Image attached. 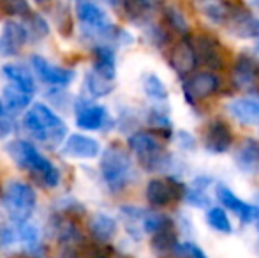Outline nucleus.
<instances>
[{
  "mask_svg": "<svg viewBox=\"0 0 259 258\" xmlns=\"http://www.w3.org/2000/svg\"><path fill=\"white\" fill-rule=\"evenodd\" d=\"M7 152H9L11 159L18 166L28 170L32 173V177L41 186L46 188L58 186V182H60V172H58V168L48 158H45L32 143H28L25 140L13 141V143L7 145Z\"/></svg>",
  "mask_w": 259,
  "mask_h": 258,
  "instance_id": "obj_1",
  "label": "nucleus"
},
{
  "mask_svg": "<svg viewBox=\"0 0 259 258\" xmlns=\"http://www.w3.org/2000/svg\"><path fill=\"white\" fill-rule=\"evenodd\" d=\"M23 124L27 131H30V134H34L41 143L48 145V147L60 145L65 134H67V128H65L64 121L55 114L52 108H48L42 103L34 104L27 112Z\"/></svg>",
  "mask_w": 259,
  "mask_h": 258,
  "instance_id": "obj_2",
  "label": "nucleus"
},
{
  "mask_svg": "<svg viewBox=\"0 0 259 258\" xmlns=\"http://www.w3.org/2000/svg\"><path fill=\"white\" fill-rule=\"evenodd\" d=\"M129 149L138 156L141 166L148 172H164L173 166V158L169 152L164 151L159 136L150 131H138L131 134Z\"/></svg>",
  "mask_w": 259,
  "mask_h": 258,
  "instance_id": "obj_3",
  "label": "nucleus"
},
{
  "mask_svg": "<svg viewBox=\"0 0 259 258\" xmlns=\"http://www.w3.org/2000/svg\"><path fill=\"white\" fill-rule=\"evenodd\" d=\"M101 175L111 191H122L134 179V165L129 152L120 145H111L101 158Z\"/></svg>",
  "mask_w": 259,
  "mask_h": 258,
  "instance_id": "obj_4",
  "label": "nucleus"
},
{
  "mask_svg": "<svg viewBox=\"0 0 259 258\" xmlns=\"http://www.w3.org/2000/svg\"><path fill=\"white\" fill-rule=\"evenodd\" d=\"M2 202L11 219L21 225L32 216L37 198L30 184L21 182V180H11L4 188Z\"/></svg>",
  "mask_w": 259,
  "mask_h": 258,
  "instance_id": "obj_5",
  "label": "nucleus"
},
{
  "mask_svg": "<svg viewBox=\"0 0 259 258\" xmlns=\"http://www.w3.org/2000/svg\"><path fill=\"white\" fill-rule=\"evenodd\" d=\"M76 13H78L79 23L83 25V28H85L89 35L113 39L115 27L109 23L108 14L97 4L90 2V0H81L78 4V7H76Z\"/></svg>",
  "mask_w": 259,
  "mask_h": 258,
  "instance_id": "obj_6",
  "label": "nucleus"
},
{
  "mask_svg": "<svg viewBox=\"0 0 259 258\" xmlns=\"http://www.w3.org/2000/svg\"><path fill=\"white\" fill-rule=\"evenodd\" d=\"M196 7L208 21L215 25L233 23L247 14L243 4L238 0H196Z\"/></svg>",
  "mask_w": 259,
  "mask_h": 258,
  "instance_id": "obj_7",
  "label": "nucleus"
},
{
  "mask_svg": "<svg viewBox=\"0 0 259 258\" xmlns=\"http://www.w3.org/2000/svg\"><path fill=\"white\" fill-rule=\"evenodd\" d=\"M185 186L175 177L169 179H152L147 184L145 196L152 207H167L175 200L184 198Z\"/></svg>",
  "mask_w": 259,
  "mask_h": 258,
  "instance_id": "obj_8",
  "label": "nucleus"
},
{
  "mask_svg": "<svg viewBox=\"0 0 259 258\" xmlns=\"http://www.w3.org/2000/svg\"><path fill=\"white\" fill-rule=\"evenodd\" d=\"M221 87V80L210 71H201L192 75L191 78H187L182 85L184 90L185 101H187L191 106H196L198 101H203L206 97L213 96L215 92Z\"/></svg>",
  "mask_w": 259,
  "mask_h": 258,
  "instance_id": "obj_9",
  "label": "nucleus"
},
{
  "mask_svg": "<svg viewBox=\"0 0 259 258\" xmlns=\"http://www.w3.org/2000/svg\"><path fill=\"white\" fill-rule=\"evenodd\" d=\"M233 85L242 90H259V62L252 55L242 53L231 71Z\"/></svg>",
  "mask_w": 259,
  "mask_h": 258,
  "instance_id": "obj_10",
  "label": "nucleus"
},
{
  "mask_svg": "<svg viewBox=\"0 0 259 258\" xmlns=\"http://www.w3.org/2000/svg\"><path fill=\"white\" fill-rule=\"evenodd\" d=\"M203 145L211 154H224L233 145V133L229 126L221 119H213L208 122L203 133Z\"/></svg>",
  "mask_w": 259,
  "mask_h": 258,
  "instance_id": "obj_11",
  "label": "nucleus"
},
{
  "mask_svg": "<svg viewBox=\"0 0 259 258\" xmlns=\"http://www.w3.org/2000/svg\"><path fill=\"white\" fill-rule=\"evenodd\" d=\"M28 39V30L18 21H6L0 30V55L14 57L21 52Z\"/></svg>",
  "mask_w": 259,
  "mask_h": 258,
  "instance_id": "obj_12",
  "label": "nucleus"
},
{
  "mask_svg": "<svg viewBox=\"0 0 259 258\" xmlns=\"http://www.w3.org/2000/svg\"><path fill=\"white\" fill-rule=\"evenodd\" d=\"M191 45L198 62H203L210 69L222 67V48L215 38L208 34H198L191 38Z\"/></svg>",
  "mask_w": 259,
  "mask_h": 258,
  "instance_id": "obj_13",
  "label": "nucleus"
},
{
  "mask_svg": "<svg viewBox=\"0 0 259 258\" xmlns=\"http://www.w3.org/2000/svg\"><path fill=\"white\" fill-rule=\"evenodd\" d=\"M30 64L42 82L50 83V85H55V87H67L76 76L74 71H71V69L58 67V65L52 64L50 60H46L45 57H39V55L32 57Z\"/></svg>",
  "mask_w": 259,
  "mask_h": 258,
  "instance_id": "obj_14",
  "label": "nucleus"
},
{
  "mask_svg": "<svg viewBox=\"0 0 259 258\" xmlns=\"http://www.w3.org/2000/svg\"><path fill=\"white\" fill-rule=\"evenodd\" d=\"M217 198L226 209L235 212L242 223H252V221H256L259 217V207H254V205H250V203H245L243 200H240L238 196L233 193L228 186H224V184L217 186Z\"/></svg>",
  "mask_w": 259,
  "mask_h": 258,
  "instance_id": "obj_15",
  "label": "nucleus"
},
{
  "mask_svg": "<svg viewBox=\"0 0 259 258\" xmlns=\"http://www.w3.org/2000/svg\"><path fill=\"white\" fill-rule=\"evenodd\" d=\"M236 166L245 175H259V141L256 138H243L235 151Z\"/></svg>",
  "mask_w": 259,
  "mask_h": 258,
  "instance_id": "obj_16",
  "label": "nucleus"
},
{
  "mask_svg": "<svg viewBox=\"0 0 259 258\" xmlns=\"http://www.w3.org/2000/svg\"><path fill=\"white\" fill-rule=\"evenodd\" d=\"M228 114L242 126H259V99L236 97L226 104Z\"/></svg>",
  "mask_w": 259,
  "mask_h": 258,
  "instance_id": "obj_17",
  "label": "nucleus"
},
{
  "mask_svg": "<svg viewBox=\"0 0 259 258\" xmlns=\"http://www.w3.org/2000/svg\"><path fill=\"white\" fill-rule=\"evenodd\" d=\"M169 64H171V67L175 69V72H177L178 76H182V78H185V76L194 71V67L198 65V59H196V53H194V50H192L191 38H189V35H185V38L173 48L171 57H169Z\"/></svg>",
  "mask_w": 259,
  "mask_h": 258,
  "instance_id": "obj_18",
  "label": "nucleus"
},
{
  "mask_svg": "<svg viewBox=\"0 0 259 258\" xmlns=\"http://www.w3.org/2000/svg\"><path fill=\"white\" fill-rule=\"evenodd\" d=\"M64 152L71 158L79 159H92L97 158L101 152V145L96 138L87 136V134H71L65 140Z\"/></svg>",
  "mask_w": 259,
  "mask_h": 258,
  "instance_id": "obj_19",
  "label": "nucleus"
},
{
  "mask_svg": "<svg viewBox=\"0 0 259 258\" xmlns=\"http://www.w3.org/2000/svg\"><path fill=\"white\" fill-rule=\"evenodd\" d=\"M108 122V110L101 104H83L76 114V124L81 129L97 131Z\"/></svg>",
  "mask_w": 259,
  "mask_h": 258,
  "instance_id": "obj_20",
  "label": "nucleus"
},
{
  "mask_svg": "<svg viewBox=\"0 0 259 258\" xmlns=\"http://www.w3.org/2000/svg\"><path fill=\"white\" fill-rule=\"evenodd\" d=\"M2 71L16 89L23 90V92H27V94H34L35 82H34V78H32V72L28 71L27 67L16 65V64H7V65H4Z\"/></svg>",
  "mask_w": 259,
  "mask_h": 258,
  "instance_id": "obj_21",
  "label": "nucleus"
},
{
  "mask_svg": "<svg viewBox=\"0 0 259 258\" xmlns=\"http://www.w3.org/2000/svg\"><path fill=\"white\" fill-rule=\"evenodd\" d=\"M90 234L97 242H108L116 234V221L108 214H96L90 221Z\"/></svg>",
  "mask_w": 259,
  "mask_h": 258,
  "instance_id": "obj_22",
  "label": "nucleus"
},
{
  "mask_svg": "<svg viewBox=\"0 0 259 258\" xmlns=\"http://www.w3.org/2000/svg\"><path fill=\"white\" fill-rule=\"evenodd\" d=\"M96 60H94V71H97L99 75H103L108 80H115L116 75V59L115 52L109 46H97L96 52Z\"/></svg>",
  "mask_w": 259,
  "mask_h": 258,
  "instance_id": "obj_23",
  "label": "nucleus"
},
{
  "mask_svg": "<svg viewBox=\"0 0 259 258\" xmlns=\"http://www.w3.org/2000/svg\"><path fill=\"white\" fill-rule=\"evenodd\" d=\"M177 244H178V235H177V232H175L173 225L155 232L154 237H152V249H154L157 255L173 253L175 248H177Z\"/></svg>",
  "mask_w": 259,
  "mask_h": 258,
  "instance_id": "obj_24",
  "label": "nucleus"
},
{
  "mask_svg": "<svg viewBox=\"0 0 259 258\" xmlns=\"http://www.w3.org/2000/svg\"><path fill=\"white\" fill-rule=\"evenodd\" d=\"M231 34L240 39H259V18L249 13L231 23Z\"/></svg>",
  "mask_w": 259,
  "mask_h": 258,
  "instance_id": "obj_25",
  "label": "nucleus"
},
{
  "mask_svg": "<svg viewBox=\"0 0 259 258\" xmlns=\"http://www.w3.org/2000/svg\"><path fill=\"white\" fill-rule=\"evenodd\" d=\"M18 239H20V242L25 246V249H27V253L30 256L39 258L42 255L41 241H39V232L34 225L21 223L20 230H18Z\"/></svg>",
  "mask_w": 259,
  "mask_h": 258,
  "instance_id": "obj_26",
  "label": "nucleus"
},
{
  "mask_svg": "<svg viewBox=\"0 0 259 258\" xmlns=\"http://www.w3.org/2000/svg\"><path fill=\"white\" fill-rule=\"evenodd\" d=\"M85 87L94 97H103V96H108L115 90V83L113 80H108L104 78L103 75H99L97 71H89L85 76Z\"/></svg>",
  "mask_w": 259,
  "mask_h": 258,
  "instance_id": "obj_27",
  "label": "nucleus"
},
{
  "mask_svg": "<svg viewBox=\"0 0 259 258\" xmlns=\"http://www.w3.org/2000/svg\"><path fill=\"white\" fill-rule=\"evenodd\" d=\"M147 121H148V124L154 128L155 133L160 134V136L169 138L171 133H173V122H171L169 115H167V112L160 110V108H152V110L148 112Z\"/></svg>",
  "mask_w": 259,
  "mask_h": 258,
  "instance_id": "obj_28",
  "label": "nucleus"
},
{
  "mask_svg": "<svg viewBox=\"0 0 259 258\" xmlns=\"http://www.w3.org/2000/svg\"><path fill=\"white\" fill-rule=\"evenodd\" d=\"M143 90L150 99L157 101V103H162L167 99V89L162 83V80L159 78L154 72H148L143 76Z\"/></svg>",
  "mask_w": 259,
  "mask_h": 258,
  "instance_id": "obj_29",
  "label": "nucleus"
},
{
  "mask_svg": "<svg viewBox=\"0 0 259 258\" xmlns=\"http://www.w3.org/2000/svg\"><path fill=\"white\" fill-rule=\"evenodd\" d=\"M4 101H6V104L13 112L25 110V108L30 104L32 94L23 92V90L16 89V87H6V89H4Z\"/></svg>",
  "mask_w": 259,
  "mask_h": 258,
  "instance_id": "obj_30",
  "label": "nucleus"
},
{
  "mask_svg": "<svg viewBox=\"0 0 259 258\" xmlns=\"http://www.w3.org/2000/svg\"><path fill=\"white\" fill-rule=\"evenodd\" d=\"M164 16H166V23L173 28L175 32H178L180 35H189V21L185 18V14L178 9L177 6H167L164 11Z\"/></svg>",
  "mask_w": 259,
  "mask_h": 258,
  "instance_id": "obj_31",
  "label": "nucleus"
},
{
  "mask_svg": "<svg viewBox=\"0 0 259 258\" xmlns=\"http://www.w3.org/2000/svg\"><path fill=\"white\" fill-rule=\"evenodd\" d=\"M206 221L213 230L221 232V234H231L233 230L231 221H229L228 214L222 207H211L206 214Z\"/></svg>",
  "mask_w": 259,
  "mask_h": 258,
  "instance_id": "obj_32",
  "label": "nucleus"
},
{
  "mask_svg": "<svg viewBox=\"0 0 259 258\" xmlns=\"http://www.w3.org/2000/svg\"><path fill=\"white\" fill-rule=\"evenodd\" d=\"M169 225H173V221H171L169 217L164 216V214H157V212H145L143 221H141V228L152 235H154L155 232L162 230V228L169 227Z\"/></svg>",
  "mask_w": 259,
  "mask_h": 258,
  "instance_id": "obj_33",
  "label": "nucleus"
},
{
  "mask_svg": "<svg viewBox=\"0 0 259 258\" xmlns=\"http://www.w3.org/2000/svg\"><path fill=\"white\" fill-rule=\"evenodd\" d=\"M184 200L192 207H198V209H206L210 205V196L206 195V190L198 188L192 184V188H185Z\"/></svg>",
  "mask_w": 259,
  "mask_h": 258,
  "instance_id": "obj_34",
  "label": "nucleus"
},
{
  "mask_svg": "<svg viewBox=\"0 0 259 258\" xmlns=\"http://www.w3.org/2000/svg\"><path fill=\"white\" fill-rule=\"evenodd\" d=\"M0 9L6 14H13V16L30 14V7H28L27 0H0Z\"/></svg>",
  "mask_w": 259,
  "mask_h": 258,
  "instance_id": "obj_35",
  "label": "nucleus"
},
{
  "mask_svg": "<svg viewBox=\"0 0 259 258\" xmlns=\"http://www.w3.org/2000/svg\"><path fill=\"white\" fill-rule=\"evenodd\" d=\"M173 253L182 258H208L205 255V251H203L199 246H196L194 242H184V244L178 242Z\"/></svg>",
  "mask_w": 259,
  "mask_h": 258,
  "instance_id": "obj_36",
  "label": "nucleus"
},
{
  "mask_svg": "<svg viewBox=\"0 0 259 258\" xmlns=\"http://www.w3.org/2000/svg\"><path fill=\"white\" fill-rule=\"evenodd\" d=\"M30 30L35 32L37 38H45V35H48L50 28L42 16H39V14H30Z\"/></svg>",
  "mask_w": 259,
  "mask_h": 258,
  "instance_id": "obj_37",
  "label": "nucleus"
},
{
  "mask_svg": "<svg viewBox=\"0 0 259 258\" xmlns=\"http://www.w3.org/2000/svg\"><path fill=\"white\" fill-rule=\"evenodd\" d=\"M177 138H178V145H180L184 151H194L196 149V140L189 131H178Z\"/></svg>",
  "mask_w": 259,
  "mask_h": 258,
  "instance_id": "obj_38",
  "label": "nucleus"
},
{
  "mask_svg": "<svg viewBox=\"0 0 259 258\" xmlns=\"http://www.w3.org/2000/svg\"><path fill=\"white\" fill-rule=\"evenodd\" d=\"M79 258H108V256H106V253L103 251V249L96 248V249H89V251H85Z\"/></svg>",
  "mask_w": 259,
  "mask_h": 258,
  "instance_id": "obj_39",
  "label": "nucleus"
},
{
  "mask_svg": "<svg viewBox=\"0 0 259 258\" xmlns=\"http://www.w3.org/2000/svg\"><path fill=\"white\" fill-rule=\"evenodd\" d=\"M138 2L143 7H152V6H157L159 2H162V0H138Z\"/></svg>",
  "mask_w": 259,
  "mask_h": 258,
  "instance_id": "obj_40",
  "label": "nucleus"
},
{
  "mask_svg": "<svg viewBox=\"0 0 259 258\" xmlns=\"http://www.w3.org/2000/svg\"><path fill=\"white\" fill-rule=\"evenodd\" d=\"M106 2H108L109 6H113V7H118V6H122L125 0H106Z\"/></svg>",
  "mask_w": 259,
  "mask_h": 258,
  "instance_id": "obj_41",
  "label": "nucleus"
},
{
  "mask_svg": "<svg viewBox=\"0 0 259 258\" xmlns=\"http://www.w3.org/2000/svg\"><path fill=\"white\" fill-rule=\"evenodd\" d=\"M34 2H37V4H46V2H50V0H34Z\"/></svg>",
  "mask_w": 259,
  "mask_h": 258,
  "instance_id": "obj_42",
  "label": "nucleus"
},
{
  "mask_svg": "<svg viewBox=\"0 0 259 258\" xmlns=\"http://www.w3.org/2000/svg\"><path fill=\"white\" fill-rule=\"evenodd\" d=\"M2 115H4V104L0 103V117H2Z\"/></svg>",
  "mask_w": 259,
  "mask_h": 258,
  "instance_id": "obj_43",
  "label": "nucleus"
},
{
  "mask_svg": "<svg viewBox=\"0 0 259 258\" xmlns=\"http://www.w3.org/2000/svg\"><path fill=\"white\" fill-rule=\"evenodd\" d=\"M256 50H257V53H259V45H257V48H256Z\"/></svg>",
  "mask_w": 259,
  "mask_h": 258,
  "instance_id": "obj_44",
  "label": "nucleus"
},
{
  "mask_svg": "<svg viewBox=\"0 0 259 258\" xmlns=\"http://www.w3.org/2000/svg\"><path fill=\"white\" fill-rule=\"evenodd\" d=\"M257 225H259V217H257Z\"/></svg>",
  "mask_w": 259,
  "mask_h": 258,
  "instance_id": "obj_45",
  "label": "nucleus"
},
{
  "mask_svg": "<svg viewBox=\"0 0 259 258\" xmlns=\"http://www.w3.org/2000/svg\"><path fill=\"white\" fill-rule=\"evenodd\" d=\"M256 2H257V4H259V0H256Z\"/></svg>",
  "mask_w": 259,
  "mask_h": 258,
  "instance_id": "obj_46",
  "label": "nucleus"
}]
</instances>
